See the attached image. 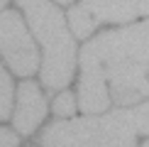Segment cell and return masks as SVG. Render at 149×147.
Wrapping results in <instances>:
<instances>
[{
    "label": "cell",
    "mask_w": 149,
    "mask_h": 147,
    "mask_svg": "<svg viewBox=\"0 0 149 147\" xmlns=\"http://www.w3.org/2000/svg\"><path fill=\"white\" fill-rule=\"evenodd\" d=\"M54 3H61V5H71L73 0H54Z\"/></svg>",
    "instance_id": "cell-13"
},
{
    "label": "cell",
    "mask_w": 149,
    "mask_h": 147,
    "mask_svg": "<svg viewBox=\"0 0 149 147\" xmlns=\"http://www.w3.org/2000/svg\"><path fill=\"white\" fill-rule=\"evenodd\" d=\"M5 5H8V0H0V10H3V8H5Z\"/></svg>",
    "instance_id": "cell-14"
},
{
    "label": "cell",
    "mask_w": 149,
    "mask_h": 147,
    "mask_svg": "<svg viewBox=\"0 0 149 147\" xmlns=\"http://www.w3.org/2000/svg\"><path fill=\"white\" fill-rule=\"evenodd\" d=\"M10 110H12V78L0 61V120L10 118Z\"/></svg>",
    "instance_id": "cell-8"
},
{
    "label": "cell",
    "mask_w": 149,
    "mask_h": 147,
    "mask_svg": "<svg viewBox=\"0 0 149 147\" xmlns=\"http://www.w3.org/2000/svg\"><path fill=\"white\" fill-rule=\"evenodd\" d=\"M130 113H132V120L137 125L139 135H149V101L139 103V106H132Z\"/></svg>",
    "instance_id": "cell-10"
},
{
    "label": "cell",
    "mask_w": 149,
    "mask_h": 147,
    "mask_svg": "<svg viewBox=\"0 0 149 147\" xmlns=\"http://www.w3.org/2000/svg\"><path fill=\"white\" fill-rule=\"evenodd\" d=\"M142 147H149V140H144V145H142Z\"/></svg>",
    "instance_id": "cell-15"
},
{
    "label": "cell",
    "mask_w": 149,
    "mask_h": 147,
    "mask_svg": "<svg viewBox=\"0 0 149 147\" xmlns=\"http://www.w3.org/2000/svg\"><path fill=\"white\" fill-rule=\"evenodd\" d=\"M47 115V101L34 81H22L17 88V106L12 115V127L22 135H32Z\"/></svg>",
    "instance_id": "cell-7"
},
{
    "label": "cell",
    "mask_w": 149,
    "mask_h": 147,
    "mask_svg": "<svg viewBox=\"0 0 149 147\" xmlns=\"http://www.w3.org/2000/svg\"><path fill=\"white\" fill-rule=\"evenodd\" d=\"M15 3L22 8L29 32L39 39L44 49V61L39 71L42 83L49 91L69 86L76 66V47L71 29L66 27L64 12L54 5V0H15Z\"/></svg>",
    "instance_id": "cell-2"
},
{
    "label": "cell",
    "mask_w": 149,
    "mask_h": 147,
    "mask_svg": "<svg viewBox=\"0 0 149 147\" xmlns=\"http://www.w3.org/2000/svg\"><path fill=\"white\" fill-rule=\"evenodd\" d=\"M0 54L17 76H29L39 69L34 37L15 10H0Z\"/></svg>",
    "instance_id": "cell-3"
},
{
    "label": "cell",
    "mask_w": 149,
    "mask_h": 147,
    "mask_svg": "<svg viewBox=\"0 0 149 147\" xmlns=\"http://www.w3.org/2000/svg\"><path fill=\"white\" fill-rule=\"evenodd\" d=\"M147 76H149V66H147Z\"/></svg>",
    "instance_id": "cell-16"
},
{
    "label": "cell",
    "mask_w": 149,
    "mask_h": 147,
    "mask_svg": "<svg viewBox=\"0 0 149 147\" xmlns=\"http://www.w3.org/2000/svg\"><path fill=\"white\" fill-rule=\"evenodd\" d=\"M103 74L108 81V93L115 106H134L149 96L147 66L127 59H113L103 64Z\"/></svg>",
    "instance_id": "cell-5"
},
{
    "label": "cell",
    "mask_w": 149,
    "mask_h": 147,
    "mask_svg": "<svg viewBox=\"0 0 149 147\" xmlns=\"http://www.w3.org/2000/svg\"><path fill=\"white\" fill-rule=\"evenodd\" d=\"M134 8H137V15H149V0H132Z\"/></svg>",
    "instance_id": "cell-12"
},
{
    "label": "cell",
    "mask_w": 149,
    "mask_h": 147,
    "mask_svg": "<svg viewBox=\"0 0 149 147\" xmlns=\"http://www.w3.org/2000/svg\"><path fill=\"white\" fill-rule=\"evenodd\" d=\"M17 135L12 130H5V127H0V147H17Z\"/></svg>",
    "instance_id": "cell-11"
},
{
    "label": "cell",
    "mask_w": 149,
    "mask_h": 147,
    "mask_svg": "<svg viewBox=\"0 0 149 147\" xmlns=\"http://www.w3.org/2000/svg\"><path fill=\"white\" fill-rule=\"evenodd\" d=\"M134 17H137V8L132 0H81L69 10L71 32L81 39H86L105 22L127 24Z\"/></svg>",
    "instance_id": "cell-4"
},
{
    "label": "cell",
    "mask_w": 149,
    "mask_h": 147,
    "mask_svg": "<svg viewBox=\"0 0 149 147\" xmlns=\"http://www.w3.org/2000/svg\"><path fill=\"white\" fill-rule=\"evenodd\" d=\"M54 113L61 115V118H69V115H73V110H76V98H73V93H69V91H64V93H59L56 98H54Z\"/></svg>",
    "instance_id": "cell-9"
},
{
    "label": "cell",
    "mask_w": 149,
    "mask_h": 147,
    "mask_svg": "<svg viewBox=\"0 0 149 147\" xmlns=\"http://www.w3.org/2000/svg\"><path fill=\"white\" fill-rule=\"evenodd\" d=\"M113 59H127L149 66V20L139 24H127L120 29L98 34L81 49V81H78V106L83 113H105L110 106L108 81L103 64Z\"/></svg>",
    "instance_id": "cell-1"
},
{
    "label": "cell",
    "mask_w": 149,
    "mask_h": 147,
    "mask_svg": "<svg viewBox=\"0 0 149 147\" xmlns=\"http://www.w3.org/2000/svg\"><path fill=\"white\" fill-rule=\"evenodd\" d=\"M42 147H110L98 125V113L52 123L42 132Z\"/></svg>",
    "instance_id": "cell-6"
}]
</instances>
